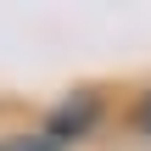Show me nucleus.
Masks as SVG:
<instances>
[{
  "mask_svg": "<svg viewBox=\"0 0 151 151\" xmlns=\"http://www.w3.org/2000/svg\"><path fill=\"white\" fill-rule=\"evenodd\" d=\"M140 129H146V140H151V95H146V106H140Z\"/></svg>",
  "mask_w": 151,
  "mask_h": 151,
  "instance_id": "3",
  "label": "nucleus"
},
{
  "mask_svg": "<svg viewBox=\"0 0 151 151\" xmlns=\"http://www.w3.org/2000/svg\"><path fill=\"white\" fill-rule=\"evenodd\" d=\"M90 123H95V95H78V101H67V106L50 112V140L56 146L78 140V134H90Z\"/></svg>",
  "mask_w": 151,
  "mask_h": 151,
  "instance_id": "1",
  "label": "nucleus"
},
{
  "mask_svg": "<svg viewBox=\"0 0 151 151\" xmlns=\"http://www.w3.org/2000/svg\"><path fill=\"white\" fill-rule=\"evenodd\" d=\"M0 151H62V146H56L50 134H6Z\"/></svg>",
  "mask_w": 151,
  "mask_h": 151,
  "instance_id": "2",
  "label": "nucleus"
}]
</instances>
